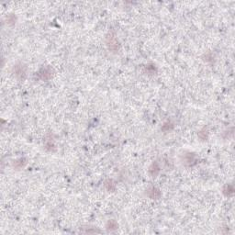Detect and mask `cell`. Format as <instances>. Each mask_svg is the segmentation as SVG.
<instances>
[{"label":"cell","mask_w":235,"mask_h":235,"mask_svg":"<svg viewBox=\"0 0 235 235\" xmlns=\"http://www.w3.org/2000/svg\"><path fill=\"white\" fill-rule=\"evenodd\" d=\"M52 74H52V68H51L50 66H46V67L42 68L40 70V72L38 73L39 77H40L42 80H44V81L50 80L52 77Z\"/></svg>","instance_id":"3"},{"label":"cell","mask_w":235,"mask_h":235,"mask_svg":"<svg viewBox=\"0 0 235 235\" xmlns=\"http://www.w3.org/2000/svg\"><path fill=\"white\" fill-rule=\"evenodd\" d=\"M104 186H105V188H106L108 192H113V191H115V189H116V185L114 184V182H113L112 180H109V179L105 182Z\"/></svg>","instance_id":"6"},{"label":"cell","mask_w":235,"mask_h":235,"mask_svg":"<svg viewBox=\"0 0 235 235\" xmlns=\"http://www.w3.org/2000/svg\"><path fill=\"white\" fill-rule=\"evenodd\" d=\"M13 72H14V74L17 76V79L24 80L27 76V66L24 65L23 64H16L13 68Z\"/></svg>","instance_id":"1"},{"label":"cell","mask_w":235,"mask_h":235,"mask_svg":"<svg viewBox=\"0 0 235 235\" xmlns=\"http://www.w3.org/2000/svg\"><path fill=\"white\" fill-rule=\"evenodd\" d=\"M106 42H107V45L108 46L109 50H111L113 52H116L119 50V42L117 41L115 34L109 32L106 38Z\"/></svg>","instance_id":"2"},{"label":"cell","mask_w":235,"mask_h":235,"mask_svg":"<svg viewBox=\"0 0 235 235\" xmlns=\"http://www.w3.org/2000/svg\"><path fill=\"white\" fill-rule=\"evenodd\" d=\"M146 194H147L148 197H149L150 199H158L161 197V192H160V190H159L158 188H156V187H153V186L148 188Z\"/></svg>","instance_id":"4"},{"label":"cell","mask_w":235,"mask_h":235,"mask_svg":"<svg viewBox=\"0 0 235 235\" xmlns=\"http://www.w3.org/2000/svg\"><path fill=\"white\" fill-rule=\"evenodd\" d=\"M7 20H8V24H15L16 23V17L14 16V15H9V16H8L7 17Z\"/></svg>","instance_id":"10"},{"label":"cell","mask_w":235,"mask_h":235,"mask_svg":"<svg viewBox=\"0 0 235 235\" xmlns=\"http://www.w3.org/2000/svg\"><path fill=\"white\" fill-rule=\"evenodd\" d=\"M118 227H119V225H118L117 221H114V220H110L107 223V230H110V231L115 230L118 229Z\"/></svg>","instance_id":"7"},{"label":"cell","mask_w":235,"mask_h":235,"mask_svg":"<svg viewBox=\"0 0 235 235\" xmlns=\"http://www.w3.org/2000/svg\"><path fill=\"white\" fill-rule=\"evenodd\" d=\"M233 191H234V189H233L232 186H230V185H226L223 188V193L225 194V196H227V197L231 196L233 194Z\"/></svg>","instance_id":"9"},{"label":"cell","mask_w":235,"mask_h":235,"mask_svg":"<svg viewBox=\"0 0 235 235\" xmlns=\"http://www.w3.org/2000/svg\"><path fill=\"white\" fill-rule=\"evenodd\" d=\"M26 159H24V158H20V159H18V160H17L15 163H14V167L15 168H17V169H21L22 167H24V165L26 164Z\"/></svg>","instance_id":"8"},{"label":"cell","mask_w":235,"mask_h":235,"mask_svg":"<svg viewBox=\"0 0 235 235\" xmlns=\"http://www.w3.org/2000/svg\"><path fill=\"white\" fill-rule=\"evenodd\" d=\"M159 172H160V167H159L158 164L156 162L152 163V164L149 168V173L152 174V177H155V176L159 174Z\"/></svg>","instance_id":"5"}]
</instances>
